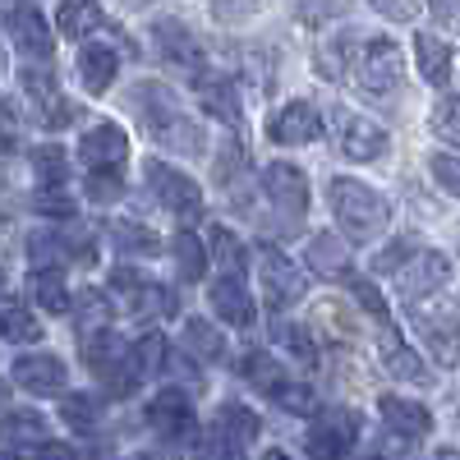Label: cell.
Wrapping results in <instances>:
<instances>
[{
    "label": "cell",
    "instance_id": "cell-1",
    "mask_svg": "<svg viewBox=\"0 0 460 460\" xmlns=\"http://www.w3.org/2000/svg\"><path fill=\"white\" fill-rule=\"evenodd\" d=\"M125 97H129L134 120L143 125V134L157 143V147L175 152V157H203L208 138H203L199 120L184 111V102H180L166 84H157V79H138Z\"/></svg>",
    "mask_w": 460,
    "mask_h": 460
},
{
    "label": "cell",
    "instance_id": "cell-2",
    "mask_svg": "<svg viewBox=\"0 0 460 460\" xmlns=\"http://www.w3.org/2000/svg\"><path fill=\"white\" fill-rule=\"evenodd\" d=\"M327 203H332L336 226H341L350 240H359V244L377 240L382 230H387V221H392L387 199H382L377 189H368L364 180H350V175H336V180L327 184Z\"/></svg>",
    "mask_w": 460,
    "mask_h": 460
},
{
    "label": "cell",
    "instance_id": "cell-3",
    "mask_svg": "<svg viewBox=\"0 0 460 460\" xmlns=\"http://www.w3.org/2000/svg\"><path fill=\"white\" fill-rule=\"evenodd\" d=\"M84 364L97 382H106V387L115 396H129L138 392V382H143V355H138V345H129L120 332H84Z\"/></svg>",
    "mask_w": 460,
    "mask_h": 460
},
{
    "label": "cell",
    "instance_id": "cell-4",
    "mask_svg": "<svg viewBox=\"0 0 460 460\" xmlns=\"http://www.w3.org/2000/svg\"><path fill=\"white\" fill-rule=\"evenodd\" d=\"M350 69H355L359 88L373 93V97H392L405 84V60H401V47L392 42V37H364V42L355 47Z\"/></svg>",
    "mask_w": 460,
    "mask_h": 460
},
{
    "label": "cell",
    "instance_id": "cell-5",
    "mask_svg": "<svg viewBox=\"0 0 460 460\" xmlns=\"http://www.w3.org/2000/svg\"><path fill=\"white\" fill-rule=\"evenodd\" d=\"M410 327L442 368L460 364V318H456L451 304H429V299L410 304Z\"/></svg>",
    "mask_w": 460,
    "mask_h": 460
},
{
    "label": "cell",
    "instance_id": "cell-6",
    "mask_svg": "<svg viewBox=\"0 0 460 460\" xmlns=\"http://www.w3.org/2000/svg\"><path fill=\"white\" fill-rule=\"evenodd\" d=\"M147 429L166 442H194L199 447V414L184 387H162L147 401Z\"/></svg>",
    "mask_w": 460,
    "mask_h": 460
},
{
    "label": "cell",
    "instance_id": "cell-7",
    "mask_svg": "<svg viewBox=\"0 0 460 460\" xmlns=\"http://www.w3.org/2000/svg\"><path fill=\"white\" fill-rule=\"evenodd\" d=\"M258 433H262L258 414L240 401H226L212 419V429H208V442H199V451H208V456H244Z\"/></svg>",
    "mask_w": 460,
    "mask_h": 460
},
{
    "label": "cell",
    "instance_id": "cell-8",
    "mask_svg": "<svg viewBox=\"0 0 460 460\" xmlns=\"http://www.w3.org/2000/svg\"><path fill=\"white\" fill-rule=\"evenodd\" d=\"M143 180H147V194L157 199L166 212H175V217H199L203 212V189H199V180H189L184 171H175L166 162H147Z\"/></svg>",
    "mask_w": 460,
    "mask_h": 460
},
{
    "label": "cell",
    "instance_id": "cell-9",
    "mask_svg": "<svg viewBox=\"0 0 460 460\" xmlns=\"http://www.w3.org/2000/svg\"><path fill=\"white\" fill-rule=\"evenodd\" d=\"M258 277H262V299L272 314H286L290 304L304 299V272L272 244H262V253H258Z\"/></svg>",
    "mask_w": 460,
    "mask_h": 460
},
{
    "label": "cell",
    "instance_id": "cell-10",
    "mask_svg": "<svg viewBox=\"0 0 460 460\" xmlns=\"http://www.w3.org/2000/svg\"><path fill=\"white\" fill-rule=\"evenodd\" d=\"M451 277V262L438 249H419L396 267V295L401 304H419V299H433Z\"/></svg>",
    "mask_w": 460,
    "mask_h": 460
},
{
    "label": "cell",
    "instance_id": "cell-11",
    "mask_svg": "<svg viewBox=\"0 0 460 460\" xmlns=\"http://www.w3.org/2000/svg\"><path fill=\"white\" fill-rule=\"evenodd\" d=\"M359 410H345V405H332V410H318L314 424H309V456H345L355 442H359Z\"/></svg>",
    "mask_w": 460,
    "mask_h": 460
},
{
    "label": "cell",
    "instance_id": "cell-12",
    "mask_svg": "<svg viewBox=\"0 0 460 460\" xmlns=\"http://www.w3.org/2000/svg\"><path fill=\"white\" fill-rule=\"evenodd\" d=\"M332 125H336V147H341L345 162H373V157L387 152V134H382V125H373L368 115H359V111L336 106Z\"/></svg>",
    "mask_w": 460,
    "mask_h": 460
},
{
    "label": "cell",
    "instance_id": "cell-13",
    "mask_svg": "<svg viewBox=\"0 0 460 460\" xmlns=\"http://www.w3.org/2000/svg\"><path fill=\"white\" fill-rule=\"evenodd\" d=\"M19 88H23V97H28L32 120L42 125V129L56 134V129L69 120V102H65L60 84L51 79V69H23V74H19Z\"/></svg>",
    "mask_w": 460,
    "mask_h": 460
},
{
    "label": "cell",
    "instance_id": "cell-14",
    "mask_svg": "<svg viewBox=\"0 0 460 460\" xmlns=\"http://www.w3.org/2000/svg\"><path fill=\"white\" fill-rule=\"evenodd\" d=\"M5 32H10V42H14L19 56H28V60H37V65H51V60H56L51 23L37 14V10H28V5L10 10V14H5Z\"/></svg>",
    "mask_w": 460,
    "mask_h": 460
},
{
    "label": "cell",
    "instance_id": "cell-15",
    "mask_svg": "<svg viewBox=\"0 0 460 460\" xmlns=\"http://www.w3.org/2000/svg\"><path fill=\"white\" fill-rule=\"evenodd\" d=\"M194 97H199V106L208 111V115H217L221 125H244V106H240V88H235V79L230 74H217V69H199L194 74Z\"/></svg>",
    "mask_w": 460,
    "mask_h": 460
},
{
    "label": "cell",
    "instance_id": "cell-16",
    "mask_svg": "<svg viewBox=\"0 0 460 460\" xmlns=\"http://www.w3.org/2000/svg\"><path fill=\"white\" fill-rule=\"evenodd\" d=\"M262 194L272 199L277 212L299 217L304 208H309V175H304L295 162H272L262 171Z\"/></svg>",
    "mask_w": 460,
    "mask_h": 460
},
{
    "label": "cell",
    "instance_id": "cell-17",
    "mask_svg": "<svg viewBox=\"0 0 460 460\" xmlns=\"http://www.w3.org/2000/svg\"><path fill=\"white\" fill-rule=\"evenodd\" d=\"M152 47H157V56L175 69H189V74H199L203 69V42L194 32H189L180 19H162V23H152Z\"/></svg>",
    "mask_w": 460,
    "mask_h": 460
},
{
    "label": "cell",
    "instance_id": "cell-18",
    "mask_svg": "<svg viewBox=\"0 0 460 460\" xmlns=\"http://www.w3.org/2000/svg\"><path fill=\"white\" fill-rule=\"evenodd\" d=\"M125 157H129V134H125L120 125H111V120L93 125V129L79 138V162H84L88 171H115Z\"/></svg>",
    "mask_w": 460,
    "mask_h": 460
},
{
    "label": "cell",
    "instance_id": "cell-19",
    "mask_svg": "<svg viewBox=\"0 0 460 460\" xmlns=\"http://www.w3.org/2000/svg\"><path fill=\"white\" fill-rule=\"evenodd\" d=\"M377 359L401 382H419V387H429V382H433V368L424 364V355H419L414 345H405L396 336V327H387V323H382V336H377Z\"/></svg>",
    "mask_w": 460,
    "mask_h": 460
},
{
    "label": "cell",
    "instance_id": "cell-20",
    "mask_svg": "<svg viewBox=\"0 0 460 460\" xmlns=\"http://www.w3.org/2000/svg\"><path fill=\"white\" fill-rule=\"evenodd\" d=\"M377 414H382V424H387V433L401 438V442H419V438L433 433V414H429V405H419V401L377 396Z\"/></svg>",
    "mask_w": 460,
    "mask_h": 460
},
{
    "label": "cell",
    "instance_id": "cell-21",
    "mask_svg": "<svg viewBox=\"0 0 460 460\" xmlns=\"http://www.w3.org/2000/svg\"><path fill=\"white\" fill-rule=\"evenodd\" d=\"M14 382L32 396H60L65 382H69V368L60 355H19L14 359Z\"/></svg>",
    "mask_w": 460,
    "mask_h": 460
},
{
    "label": "cell",
    "instance_id": "cell-22",
    "mask_svg": "<svg viewBox=\"0 0 460 460\" xmlns=\"http://www.w3.org/2000/svg\"><path fill=\"white\" fill-rule=\"evenodd\" d=\"M327 129H323V115L318 106L309 102H290L272 125H267V138L272 143H286V147H304V143H318Z\"/></svg>",
    "mask_w": 460,
    "mask_h": 460
},
{
    "label": "cell",
    "instance_id": "cell-23",
    "mask_svg": "<svg viewBox=\"0 0 460 460\" xmlns=\"http://www.w3.org/2000/svg\"><path fill=\"white\" fill-rule=\"evenodd\" d=\"M212 309L230 327H253V299H249V290H244L235 267H226V272L212 281Z\"/></svg>",
    "mask_w": 460,
    "mask_h": 460
},
{
    "label": "cell",
    "instance_id": "cell-24",
    "mask_svg": "<svg viewBox=\"0 0 460 460\" xmlns=\"http://www.w3.org/2000/svg\"><path fill=\"white\" fill-rule=\"evenodd\" d=\"M47 433H51V424L37 410H5L0 414V447L5 451H37L42 442H51Z\"/></svg>",
    "mask_w": 460,
    "mask_h": 460
},
{
    "label": "cell",
    "instance_id": "cell-25",
    "mask_svg": "<svg viewBox=\"0 0 460 460\" xmlns=\"http://www.w3.org/2000/svg\"><path fill=\"white\" fill-rule=\"evenodd\" d=\"M304 262H309V272H314V277L345 281V272H350V244L336 240L332 230H318V235L304 244Z\"/></svg>",
    "mask_w": 460,
    "mask_h": 460
},
{
    "label": "cell",
    "instance_id": "cell-26",
    "mask_svg": "<svg viewBox=\"0 0 460 460\" xmlns=\"http://www.w3.org/2000/svg\"><path fill=\"white\" fill-rule=\"evenodd\" d=\"M115 69H120V60H115V51H111V47L88 42V47L79 51V84H84L93 97H102V93L115 84Z\"/></svg>",
    "mask_w": 460,
    "mask_h": 460
},
{
    "label": "cell",
    "instance_id": "cell-27",
    "mask_svg": "<svg viewBox=\"0 0 460 460\" xmlns=\"http://www.w3.org/2000/svg\"><path fill=\"white\" fill-rule=\"evenodd\" d=\"M414 60H419V74L433 84V88H447L451 84V47L433 32H414Z\"/></svg>",
    "mask_w": 460,
    "mask_h": 460
},
{
    "label": "cell",
    "instance_id": "cell-28",
    "mask_svg": "<svg viewBox=\"0 0 460 460\" xmlns=\"http://www.w3.org/2000/svg\"><path fill=\"white\" fill-rule=\"evenodd\" d=\"M60 37H69V42H84V37H93L106 19H102V5L97 0H60Z\"/></svg>",
    "mask_w": 460,
    "mask_h": 460
},
{
    "label": "cell",
    "instance_id": "cell-29",
    "mask_svg": "<svg viewBox=\"0 0 460 460\" xmlns=\"http://www.w3.org/2000/svg\"><path fill=\"white\" fill-rule=\"evenodd\" d=\"M244 171H249V152H244L240 134H226V138H221V147H217V162H212L217 184L226 189V194H235V189L244 184Z\"/></svg>",
    "mask_w": 460,
    "mask_h": 460
},
{
    "label": "cell",
    "instance_id": "cell-30",
    "mask_svg": "<svg viewBox=\"0 0 460 460\" xmlns=\"http://www.w3.org/2000/svg\"><path fill=\"white\" fill-rule=\"evenodd\" d=\"M180 341H184V350L194 355V359H203V364H221L226 359V336L208 318H189L184 332H180Z\"/></svg>",
    "mask_w": 460,
    "mask_h": 460
},
{
    "label": "cell",
    "instance_id": "cell-31",
    "mask_svg": "<svg viewBox=\"0 0 460 460\" xmlns=\"http://www.w3.org/2000/svg\"><path fill=\"white\" fill-rule=\"evenodd\" d=\"M240 373L253 382V387H258L267 401H272V396L286 387V382H290L286 368H281V359H277V355H267V350H249V355L240 359Z\"/></svg>",
    "mask_w": 460,
    "mask_h": 460
},
{
    "label": "cell",
    "instance_id": "cell-32",
    "mask_svg": "<svg viewBox=\"0 0 460 460\" xmlns=\"http://www.w3.org/2000/svg\"><path fill=\"white\" fill-rule=\"evenodd\" d=\"M60 419H65V429L69 433H79V438H93L102 429V401L79 392V396H65L60 401Z\"/></svg>",
    "mask_w": 460,
    "mask_h": 460
},
{
    "label": "cell",
    "instance_id": "cell-33",
    "mask_svg": "<svg viewBox=\"0 0 460 460\" xmlns=\"http://www.w3.org/2000/svg\"><path fill=\"white\" fill-rule=\"evenodd\" d=\"M32 299L42 304L47 314H56V318L74 309V299H69V290H65L60 267H37V272H32Z\"/></svg>",
    "mask_w": 460,
    "mask_h": 460
},
{
    "label": "cell",
    "instance_id": "cell-34",
    "mask_svg": "<svg viewBox=\"0 0 460 460\" xmlns=\"http://www.w3.org/2000/svg\"><path fill=\"white\" fill-rule=\"evenodd\" d=\"M125 309H129L138 323H157V318L175 314V290H166L162 281H147L134 299H125Z\"/></svg>",
    "mask_w": 460,
    "mask_h": 460
},
{
    "label": "cell",
    "instance_id": "cell-35",
    "mask_svg": "<svg viewBox=\"0 0 460 460\" xmlns=\"http://www.w3.org/2000/svg\"><path fill=\"white\" fill-rule=\"evenodd\" d=\"M171 253H175V267H180L184 281H203L208 253H212V249H203V240L194 235V230H180V235L171 240Z\"/></svg>",
    "mask_w": 460,
    "mask_h": 460
},
{
    "label": "cell",
    "instance_id": "cell-36",
    "mask_svg": "<svg viewBox=\"0 0 460 460\" xmlns=\"http://www.w3.org/2000/svg\"><path fill=\"white\" fill-rule=\"evenodd\" d=\"M47 332L42 323H37L28 309H19V304H5L0 309V341H10V345H37Z\"/></svg>",
    "mask_w": 460,
    "mask_h": 460
},
{
    "label": "cell",
    "instance_id": "cell-37",
    "mask_svg": "<svg viewBox=\"0 0 460 460\" xmlns=\"http://www.w3.org/2000/svg\"><path fill=\"white\" fill-rule=\"evenodd\" d=\"M111 240L120 253H162V235L143 221H111Z\"/></svg>",
    "mask_w": 460,
    "mask_h": 460
},
{
    "label": "cell",
    "instance_id": "cell-38",
    "mask_svg": "<svg viewBox=\"0 0 460 460\" xmlns=\"http://www.w3.org/2000/svg\"><path fill=\"white\" fill-rule=\"evenodd\" d=\"M74 314H79V336L111 327V290H84L74 299Z\"/></svg>",
    "mask_w": 460,
    "mask_h": 460
},
{
    "label": "cell",
    "instance_id": "cell-39",
    "mask_svg": "<svg viewBox=\"0 0 460 460\" xmlns=\"http://www.w3.org/2000/svg\"><path fill=\"white\" fill-rule=\"evenodd\" d=\"M32 171L42 184H65L69 180V157H65V147L60 143H42V147H32Z\"/></svg>",
    "mask_w": 460,
    "mask_h": 460
},
{
    "label": "cell",
    "instance_id": "cell-40",
    "mask_svg": "<svg viewBox=\"0 0 460 460\" xmlns=\"http://www.w3.org/2000/svg\"><path fill=\"white\" fill-rule=\"evenodd\" d=\"M208 244H212V258H217L221 267H235V272L244 267V244H240V235H235L230 226H212V230H208Z\"/></svg>",
    "mask_w": 460,
    "mask_h": 460
},
{
    "label": "cell",
    "instance_id": "cell-41",
    "mask_svg": "<svg viewBox=\"0 0 460 460\" xmlns=\"http://www.w3.org/2000/svg\"><path fill=\"white\" fill-rule=\"evenodd\" d=\"M240 69L249 74V84L258 88V93H267L272 88V79H277V65H272V56H267L262 47H240Z\"/></svg>",
    "mask_w": 460,
    "mask_h": 460
},
{
    "label": "cell",
    "instance_id": "cell-42",
    "mask_svg": "<svg viewBox=\"0 0 460 460\" xmlns=\"http://www.w3.org/2000/svg\"><path fill=\"white\" fill-rule=\"evenodd\" d=\"M433 134L451 147H460V97H442L433 106Z\"/></svg>",
    "mask_w": 460,
    "mask_h": 460
},
{
    "label": "cell",
    "instance_id": "cell-43",
    "mask_svg": "<svg viewBox=\"0 0 460 460\" xmlns=\"http://www.w3.org/2000/svg\"><path fill=\"white\" fill-rule=\"evenodd\" d=\"M147 281H152V277L138 272V267H129V262H115L111 272H106V290H111V295H120V299H134Z\"/></svg>",
    "mask_w": 460,
    "mask_h": 460
},
{
    "label": "cell",
    "instance_id": "cell-44",
    "mask_svg": "<svg viewBox=\"0 0 460 460\" xmlns=\"http://www.w3.org/2000/svg\"><path fill=\"white\" fill-rule=\"evenodd\" d=\"M410 253H419V240L414 235H401V240H392L382 253H373V272L377 277H396V267L410 258Z\"/></svg>",
    "mask_w": 460,
    "mask_h": 460
},
{
    "label": "cell",
    "instance_id": "cell-45",
    "mask_svg": "<svg viewBox=\"0 0 460 460\" xmlns=\"http://www.w3.org/2000/svg\"><path fill=\"white\" fill-rule=\"evenodd\" d=\"M345 10H350V0H295V14L309 23V28H323L336 14H345Z\"/></svg>",
    "mask_w": 460,
    "mask_h": 460
},
{
    "label": "cell",
    "instance_id": "cell-46",
    "mask_svg": "<svg viewBox=\"0 0 460 460\" xmlns=\"http://www.w3.org/2000/svg\"><path fill=\"white\" fill-rule=\"evenodd\" d=\"M345 286L355 290V299L364 304V309L377 318V323H387L392 318V309H387V299H382V290L373 286V281H364V277H355V272H345Z\"/></svg>",
    "mask_w": 460,
    "mask_h": 460
},
{
    "label": "cell",
    "instance_id": "cell-47",
    "mask_svg": "<svg viewBox=\"0 0 460 460\" xmlns=\"http://www.w3.org/2000/svg\"><path fill=\"white\" fill-rule=\"evenodd\" d=\"M277 341L286 345V350H290L295 359H304V364H314V359H318V350H314V336H309V327H290V323H277Z\"/></svg>",
    "mask_w": 460,
    "mask_h": 460
},
{
    "label": "cell",
    "instance_id": "cell-48",
    "mask_svg": "<svg viewBox=\"0 0 460 460\" xmlns=\"http://www.w3.org/2000/svg\"><path fill=\"white\" fill-rule=\"evenodd\" d=\"M272 401H277L281 410H290V414H318V396L304 387V382H286Z\"/></svg>",
    "mask_w": 460,
    "mask_h": 460
},
{
    "label": "cell",
    "instance_id": "cell-49",
    "mask_svg": "<svg viewBox=\"0 0 460 460\" xmlns=\"http://www.w3.org/2000/svg\"><path fill=\"white\" fill-rule=\"evenodd\" d=\"M429 171H433V180L447 189V194L460 199V157H456V152H433V157H429Z\"/></svg>",
    "mask_w": 460,
    "mask_h": 460
},
{
    "label": "cell",
    "instance_id": "cell-50",
    "mask_svg": "<svg viewBox=\"0 0 460 460\" xmlns=\"http://www.w3.org/2000/svg\"><path fill=\"white\" fill-rule=\"evenodd\" d=\"M32 203H37V212H42V217H56V221H69V212H74V208H69V199L60 194V184H51V189L42 184Z\"/></svg>",
    "mask_w": 460,
    "mask_h": 460
},
{
    "label": "cell",
    "instance_id": "cell-51",
    "mask_svg": "<svg viewBox=\"0 0 460 460\" xmlns=\"http://www.w3.org/2000/svg\"><path fill=\"white\" fill-rule=\"evenodd\" d=\"M88 199H97V203H111V199H120L125 194V184L120 180H115L111 171H88Z\"/></svg>",
    "mask_w": 460,
    "mask_h": 460
},
{
    "label": "cell",
    "instance_id": "cell-52",
    "mask_svg": "<svg viewBox=\"0 0 460 460\" xmlns=\"http://www.w3.org/2000/svg\"><path fill=\"white\" fill-rule=\"evenodd\" d=\"M212 14L221 23H244L258 14V0H212Z\"/></svg>",
    "mask_w": 460,
    "mask_h": 460
},
{
    "label": "cell",
    "instance_id": "cell-53",
    "mask_svg": "<svg viewBox=\"0 0 460 460\" xmlns=\"http://www.w3.org/2000/svg\"><path fill=\"white\" fill-rule=\"evenodd\" d=\"M368 5H373L382 19H396V23H410V19L419 14L414 0H368Z\"/></svg>",
    "mask_w": 460,
    "mask_h": 460
},
{
    "label": "cell",
    "instance_id": "cell-54",
    "mask_svg": "<svg viewBox=\"0 0 460 460\" xmlns=\"http://www.w3.org/2000/svg\"><path fill=\"white\" fill-rule=\"evenodd\" d=\"M429 10H433L438 19H456V14H460V0H429Z\"/></svg>",
    "mask_w": 460,
    "mask_h": 460
},
{
    "label": "cell",
    "instance_id": "cell-55",
    "mask_svg": "<svg viewBox=\"0 0 460 460\" xmlns=\"http://www.w3.org/2000/svg\"><path fill=\"white\" fill-rule=\"evenodd\" d=\"M5 410H10V382L0 377V414H5Z\"/></svg>",
    "mask_w": 460,
    "mask_h": 460
},
{
    "label": "cell",
    "instance_id": "cell-56",
    "mask_svg": "<svg viewBox=\"0 0 460 460\" xmlns=\"http://www.w3.org/2000/svg\"><path fill=\"white\" fill-rule=\"evenodd\" d=\"M125 5H147V0H125Z\"/></svg>",
    "mask_w": 460,
    "mask_h": 460
},
{
    "label": "cell",
    "instance_id": "cell-57",
    "mask_svg": "<svg viewBox=\"0 0 460 460\" xmlns=\"http://www.w3.org/2000/svg\"><path fill=\"white\" fill-rule=\"evenodd\" d=\"M5 295H10V290H5V281H0V299H5Z\"/></svg>",
    "mask_w": 460,
    "mask_h": 460
},
{
    "label": "cell",
    "instance_id": "cell-58",
    "mask_svg": "<svg viewBox=\"0 0 460 460\" xmlns=\"http://www.w3.org/2000/svg\"><path fill=\"white\" fill-rule=\"evenodd\" d=\"M456 405H460V401H456Z\"/></svg>",
    "mask_w": 460,
    "mask_h": 460
}]
</instances>
